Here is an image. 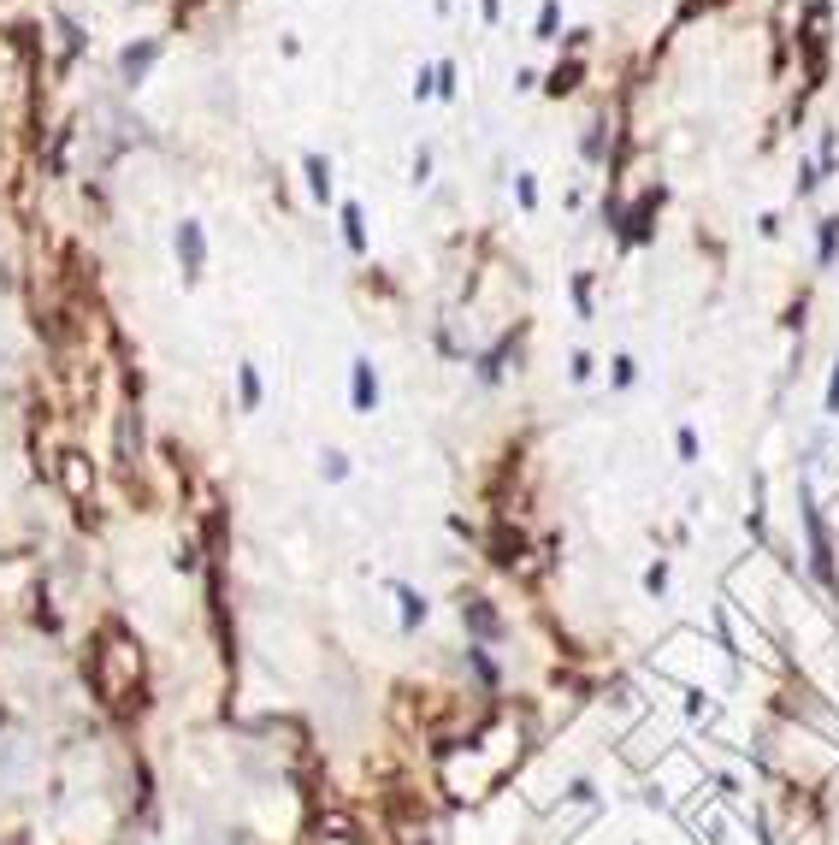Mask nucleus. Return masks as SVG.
<instances>
[{"label":"nucleus","instance_id":"obj_28","mask_svg":"<svg viewBox=\"0 0 839 845\" xmlns=\"http://www.w3.org/2000/svg\"><path fill=\"white\" fill-rule=\"evenodd\" d=\"M515 201H520V207H526V213H532V207H538V184H532V178H526V172H520V178H515Z\"/></svg>","mask_w":839,"mask_h":845},{"label":"nucleus","instance_id":"obj_15","mask_svg":"<svg viewBox=\"0 0 839 845\" xmlns=\"http://www.w3.org/2000/svg\"><path fill=\"white\" fill-rule=\"evenodd\" d=\"M556 30H562V0H544L538 24H532V42H556Z\"/></svg>","mask_w":839,"mask_h":845},{"label":"nucleus","instance_id":"obj_22","mask_svg":"<svg viewBox=\"0 0 839 845\" xmlns=\"http://www.w3.org/2000/svg\"><path fill=\"white\" fill-rule=\"evenodd\" d=\"M432 95H438V71L420 65V71H414V101H432Z\"/></svg>","mask_w":839,"mask_h":845},{"label":"nucleus","instance_id":"obj_33","mask_svg":"<svg viewBox=\"0 0 839 845\" xmlns=\"http://www.w3.org/2000/svg\"><path fill=\"white\" fill-rule=\"evenodd\" d=\"M479 12H485V24H497L503 18V0H479Z\"/></svg>","mask_w":839,"mask_h":845},{"label":"nucleus","instance_id":"obj_9","mask_svg":"<svg viewBox=\"0 0 839 845\" xmlns=\"http://www.w3.org/2000/svg\"><path fill=\"white\" fill-rule=\"evenodd\" d=\"M60 485L77 497V503H89V491H95V467H89L83 455H60Z\"/></svg>","mask_w":839,"mask_h":845},{"label":"nucleus","instance_id":"obj_14","mask_svg":"<svg viewBox=\"0 0 839 845\" xmlns=\"http://www.w3.org/2000/svg\"><path fill=\"white\" fill-rule=\"evenodd\" d=\"M834 260H839V213H828V219H822V231H816V266L828 272Z\"/></svg>","mask_w":839,"mask_h":845},{"label":"nucleus","instance_id":"obj_23","mask_svg":"<svg viewBox=\"0 0 839 845\" xmlns=\"http://www.w3.org/2000/svg\"><path fill=\"white\" fill-rule=\"evenodd\" d=\"M816 184H822V166L816 160H798V195H816Z\"/></svg>","mask_w":839,"mask_h":845},{"label":"nucleus","instance_id":"obj_11","mask_svg":"<svg viewBox=\"0 0 839 845\" xmlns=\"http://www.w3.org/2000/svg\"><path fill=\"white\" fill-rule=\"evenodd\" d=\"M337 225H343V243L355 255H367V213H361V201H337Z\"/></svg>","mask_w":839,"mask_h":845},{"label":"nucleus","instance_id":"obj_5","mask_svg":"<svg viewBox=\"0 0 839 845\" xmlns=\"http://www.w3.org/2000/svg\"><path fill=\"white\" fill-rule=\"evenodd\" d=\"M491 562H497L503 574H515L520 562H526V532H520L509 515H497V532H491Z\"/></svg>","mask_w":839,"mask_h":845},{"label":"nucleus","instance_id":"obj_1","mask_svg":"<svg viewBox=\"0 0 839 845\" xmlns=\"http://www.w3.org/2000/svg\"><path fill=\"white\" fill-rule=\"evenodd\" d=\"M89 686L113 715L142 710V650L130 645L119 627H107L101 645L89 650Z\"/></svg>","mask_w":839,"mask_h":845},{"label":"nucleus","instance_id":"obj_25","mask_svg":"<svg viewBox=\"0 0 839 845\" xmlns=\"http://www.w3.org/2000/svg\"><path fill=\"white\" fill-rule=\"evenodd\" d=\"M645 591H650V597H662V591H668V562H650V568H645Z\"/></svg>","mask_w":839,"mask_h":845},{"label":"nucleus","instance_id":"obj_18","mask_svg":"<svg viewBox=\"0 0 839 845\" xmlns=\"http://www.w3.org/2000/svg\"><path fill=\"white\" fill-rule=\"evenodd\" d=\"M237 396H243V408H249V414L260 408V373H255V367H237Z\"/></svg>","mask_w":839,"mask_h":845},{"label":"nucleus","instance_id":"obj_10","mask_svg":"<svg viewBox=\"0 0 839 845\" xmlns=\"http://www.w3.org/2000/svg\"><path fill=\"white\" fill-rule=\"evenodd\" d=\"M509 355H515V331H503V343H491L473 367H479V385H497L503 373H509Z\"/></svg>","mask_w":839,"mask_h":845},{"label":"nucleus","instance_id":"obj_27","mask_svg":"<svg viewBox=\"0 0 839 845\" xmlns=\"http://www.w3.org/2000/svg\"><path fill=\"white\" fill-rule=\"evenodd\" d=\"M438 71V101H455V65L444 60V65H432Z\"/></svg>","mask_w":839,"mask_h":845},{"label":"nucleus","instance_id":"obj_6","mask_svg":"<svg viewBox=\"0 0 839 845\" xmlns=\"http://www.w3.org/2000/svg\"><path fill=\"white\" fill-rule=\"evenodd\" d=\"M656 213H662V184L639 195V207H627V231H621V243H627V249L656 237Z\"/></svg>","mask_w":839,"mask_h":845},{"label":"nucleus","instance_id":"obj_24","mask_svg":"<svg viewBox=\"0 0 839 845\" xmlns=\"http://www.w3.org/2000/svg\"><path fill=\"white\" fill-rule=\"evenodd\" d=\"M172 562H178V568H184V574H195V568H201V544H195V538H184V544H178V556H172Z\"/></svg>","mask_w":839,"mask_h":845},{"label":"nucleus","instance_id":"obj_20","mask_svg":"<svg viewBox=\"0 0 839 845\" xmlns=\"http://www.w3.org/2000/svg\"><path fill=\"white\" fill-rule=\"evenodd\" d=\"M320 473L331 479V485H337V479H349V455H343V450H325V455H320Z\"/></svg>","mask_w":839,"mask_h":845},{"label":"nucleus","instance_id":"obj_31","mask_svg":"<svg viewBox=\"0 0 839 845\" xmlns=\"http://www.w3.org/2000/svg\"><path fill=\"white\" fill-rule=\"evenodd\" d=\"M396 840H402V845H432V840H426V822H420V828H414V822H402V834H396Z\"/></svg>","mask_w":839,"mask_h":845},{"label":"nucleus","instance_id":"obj_13","mask_svg":"<svg viewBox=\"0 0 839 845\" xmlns=\"http://www.w3.org/2000/svg\"><path fill=\"white\" fill-rule=\"evenodd\" d=\"M302 178H308L314 201H331V160H325V154H308V160H302Z\"/></svg>","mask_w":839,"mask_h":845},{"label":"nucleus","instance_id":"obj_21","mask_svg":"<svg viewBox=\"0 0 839 845\" xmlns=\"http://www.w3.org/2000/svg\"><path fill=\"white\" fill-rule=\"evenodd\" d=\"M574 308H580V320L597 314V308H591V272H574Z\"/></svg>","mask_w":839,"mask_h":845},{"label":"nucleus","instance_id":"obj_7","mask_svg":"<svg viewBox=\"0 0 839 845\" xmlns=\"http://www.w3.org/2000/svg\"><path fill=\"white\" fill-rule=\"evenodd\" d=\"M461 627L479 639V645H491V639H503V615L491 609V597H461Z\"/></svg>","mask_w":839,"mask_h":845},{"label":"nucleus","instance_id":"obj_2","mask_svg":"<svg viewBox=\"0 0 839 845\" xmlns=\"http://www.w3.org/2000/svg\"><path fill=\"white\" fill-rule=\"evenodd\" d=\"M798 526H804V556H810V580L822 585L828 597H839L834 532H828V520H822V503H816V485H810V473H798Z\"/></svg>","mask_w":839,"mask_h":845},{"label":"nucleus","instance_id":"obj_8","mask_svg":"<svg viewBox=\"0 0 839 845\" xmlns=\"http://www.w3.org/2000/svg\"><path fill=\"white\" fill-rule=\"evenodd\" d=\"M349 402H355V414H373L379 408V373H373L367 355L349 361Z\"/></svg>","mask_w":839,"mask_h":845},{"label":"nucleus","instance_id":"obj_32","mask_svg":"<svg viewBox=\"0 0 839 845\" xmlns=\"http://www.w3.org/2000/svg\"><path fill=\"white\" fill-rule=\"evenodd\" d=\"M414 184H432V154H426V148L414 154Z\"/></svg>","mask_w":839,"mask_h":845},{"label":"nucleus","instance_id":"obj_30","mask_svg":"<svg viewBox=\"0 0 839 845\" xmlns=\"http://www.w3.org/2000/svg\"><path fill=\"white\" fill-rule=\"evenodd\" d=\"M822 414H839V361H834V373H828V396H822Z\"/></svg>","mask_w":839,"mask_h":845},{"label":"nucleus","instance_id":"obj_16","mask_svg":"<svg viewBox=\"0 0 839 845\" xmlns=\"http://www.w3.org/2000/svg\"><path fill=\"white\" fill-rule=\"evenodd\" d=\"M396 603H402V627H408V633H414V627H420V621H426V597H420V591H414V585H396Z\"/></svg>","mask_w":839,"mask_h":845},{"label":"nucleus","instance_id":"obj_12","mask_svg":"<svg viewBox=\"0 0 839 845\" xmlns=\"http://www.w3.org/2000/svg\"><path fill=\"white\" fill-rule=\"evenodd\" d=\"M580 77H585L580 60H562L550 77H544V95H556V101H562V95H574V89H580Z\"/></svg>","mask_w":839,"mask_h":845},{"label":"nucleus","instance_id":"obj_26","mask_svg":"<svg viewBox=\"0 0 839 845\" xmlns=\"http://www.w3.org/2000/svg\"><path fill=\"white\" fill-rule=\"evenodd\" d=\"M674 450H680V461H698V432L680 426V432H674Z\"/></svg>","mask_w":839,"mask_h":845},{"label":"nucleus","instance_id":"obj_4","mask_svg":"<svg viewBox=\"0 0 839 845\" xmlns=\"http://www.w3.org/2000/svg\"><path fill=\"white\" fill-rule=\"evenodd\" d=\"M160 54H166V42H160V36H142V42H130L125 54H119V83H125V89H136V83L154 71V60H160Z\"/></svg>","mask_w":839,"mask_h":845},{"label":"nucleus","instance_id":"obj_17","mask_svg":"<svg viewBox=\"0 0 839 845\" xmlns=\"http://www.w3.org/2000/svg\"><path fill=\"white\" fill-rule=\"evenodd\" d=\"M609 385L633 390V385H639V361H633V355H615V361H609Z\"/></svg>","mask_w":839,"mask_h":845},{"label":"nucleus","instance_id":"obj_29","mask_svg":"<svg viewBox=\"0 0 839 845\" xmlns=\"http://www.w3.org/2000/svg\"><path fill=\"white\" fill-rule=\"evenodd\" d=\"M568 379H574V385H585V379H591V355H585V349H574V361H568Z\"/></svg>","mask_w":839,"mask_h":845},{"label":"nucleus","instance_id":"obj_19","mask_svg":"<svg viewBox=\"0 0 839 845\" xmlns=\"http://www.w3.org/2000/svg\"><path fill=\"white\" fill-rule=\"evenodd\" d=\"M467 662H473V674H479V686L491 692V686H497V662L485 656V645H473V650H467Z\"/></svg>","mask_w":839,"mask_h":845},{"label":"nucleus","instance_id":"obj_3","mask_svg":"<svg viewBox=\"0 0 839 845\" xmlns=\"http://www.w3.org/2000/svg\"><path fill=\"white\" fill-rule=\"evenodd\" d=\"M172 249H178V272H184V284H195V278H201V266H207V231H201V219H184V225H178Z\"/></svg>","mask_w":839,"mask_h":845}]
</instances>
